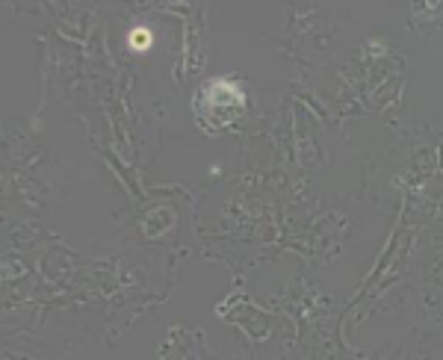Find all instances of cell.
Listing matches in <instances>:
<instances>
[{"instance_id":"2","label":"cell","mask_w":443,"mask_h":360,"mask_svg":"<svg viewBox=\"0 0 443 360\" xmlns=\"http://www.w3.org/2000/svg\"><path fill=\"white\" fill-rule=\"evenodd\" d=\"M130 47H137V51H148L151 47V30L145 27H137L130 33Z\"/></svg>"},{"instance_id":"1","label":"cell","mask_w":443,"mask_h":360,"mask_svg":"<svg viewBox=\"0 0 443 360\" xmlns=\"http://www.w3.org/2000/svg\"><path fill=\"white\" fill-rule=\"evenodd\" d=\"M192 109H195V118H199V124L207 133H222L242 116L245 92L233 80L216 77V80L204 83L201 89L195 92Z\"/></svg>"}]
</instances>
